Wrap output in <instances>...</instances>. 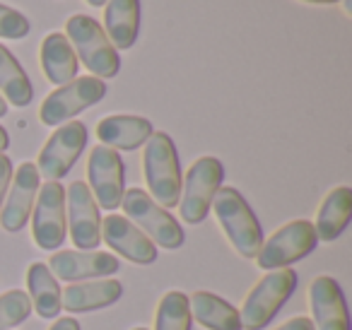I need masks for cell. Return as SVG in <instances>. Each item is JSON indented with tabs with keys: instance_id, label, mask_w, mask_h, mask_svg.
Masks as SVG:
<instances>
[{
	"instance_id": "9c48e42d",
	"label": "cell",
	"mask_w": 352,
	"mask_h": 330,
	"mask_svg": "<svg viewBox=\"0 0 352 330\" xmlns=\"http://www.w3.org/2000/svg\"><path fill=\"white\" fill-rule=\"evenodd\" d=\"M34 241L44 251H56L65 241L68 217H65V190L58 181L39 186L34 200V217H32Z\"/></svg>"
},
{
	"instance_id": "f1b7e54d",
	"label": "cell",
	"mask_w": 352,
	"mask_h": 330,
	"mask_svg": "<svg viewBox=\"0 0 352 330\" xmlns=\"http://www.w3.org/2000/svg\"><path fill=\"white\" fill-rule=\"evenodd\" d=\"M278 330H314V323L309 318H292V320H287L285 325H280Z\"/></svg>"
},
{
	"instance_id": "52a82bcc",
	"label": "cell",
	"mask_w": 352,
	"mask_h": 330,
	"mask_svg": "<svg viewBox=\"0 0 352 330\" xmlns=\"http://www.w3.org/2000/svg\"><path fill=\"white\" fill-rule=\"evenodd\" d=\"M225 166L215 157H201L188 169L186 184L182 186V217L188 224H201L208 217L215 193L222 188Z\"/></svg>"
},
{
	"instance_id": "d6986e66",
	"label": "cell",
	"mask_w": 352,
	"mask_h": 330,
	"mask_svg": "<svg viewBox=\"0 0 352 330\" xmlns=\"http://www.w3.org/2000/svg\"><path fill=\"white\" fill-rule=\"evenodd\" d=\"M104 32L113 49H131L140 32V0H107Z\"/></svg>"
},
{
	"instance_id": "d590c367",
	"label": "cell",
	"mask_w": 352,
	"mask_h": 330,
	"mask_svg": "<svg viewBox=\"0 0 352 330\" xmlns=\"http://www.w3.org/2000/svg\"><path fill=\"white\" fill-rule=\"evenodd\" d=\"M133 330H147V328H133Z\"/></svg>"
},
{
	"instance_id": "484cf974",
	"label": "cell",
	"mask_w": 352,
	"mask_h": 330,
	"mask_svg": "<svg viewBox=\"0 0 352 330\" xmlns=\"http://www.w3.org/2000/svg\"><path fill=\"white\" fill-rule=\"evenodd\" d=\"M32 314L30 294L22 289H12L0 296V330H8L12 325H20Z\"/></svg>"
},
{
	"instance_id": "7c38bea8",
	"label": "cell",
	"mask_w": 352,
	"mask_h": 330,
	"mask_svg": "<svg viewBox=\"0 0 352 330\" xmlns=\"http://www.w3.org/2000/svg\"><path fill=\"white\" fill-rule=\"evenodd\" d=\"M65 208L73 243L80 251H92L102 241V217L92 190L82 181H73L65 190Z\"/></svg>"
},
{
	"instance_id": "f546056e",
	"label": "cell",
	"mask_w": 352,
	"mask_h": 330,
	"mask_svg": "<svg viewBox=\"0 0 352 330\" xmlns=\"http://www.w3.org/2000/svg\"><path fill=\"white\" fill-rule=\"evenodd\" d=\"M51 330H80V323L75 318H60L51 325Z\"/></svg>"
},
{
	"instance_id": "7402d4cb",
	"label": "cell",
	"mask_w": 352,
	"mask_h": 330,
	"mask_svg": "<svg viewBox=\"0 0 352 330\" xmlns=\"http://www.w3.org/2000/svg\"><path fill=\"white\" fill-rule=\"evenodd\" d=\"M188 309H191V318H196L198 323L210 330H241L239 311L210 292L191 294Z\"/></svg>"
},
{
	"instance_id": "d6a6232c",
	"label": "cell",
	"mask_w": 352,
	"mask_h": 330,
	"mask_svg": "<svg viewBox=\"0 0 352 330\" xmlns=\"http://www.w3.org/2000/svg\"><path fill=\"white\" fill-rule=\"evenodd\" d=\"M304 3H314V6H331V3H338V0H304Z\"/></svg>"
},
{
	"instance_id": "3957f363",
	"label": "cell",
	"mask_w": 352,
	"mask_h": 330,
	"mask_svg": "<svg viewBox=\"0 0 352 330\" xmlns=\"http://www.w3.org/2000/svg\"><path fill=\"white\" fill-rule=\"evenodd\" d=\"M210 208H215L217 222L227 234L230 243L236 248V253L244 258L258 256L261 246H263V232H261L258 219L244 200V195L236 188L225 186L215 193Z\"/></svg>"
},
{
	"instance_id": "1f68e13d",
	"label": "cell",
	"mask_w": 352,
	"mask_h": 330,
	"mask_svg": "<svg viewBox=\"0 0 352 330\" xmlns=\"http://www.w3.org/2000/svg\"><path fill=\"white\" fill-rule=\"evenodd\" d=\"M6 113H8V102H6V97L0 94V118L6 116Z\"/></svg>"
},
{
	"instance_id": "603a6c76",
	"label": "cell",
	"mask_w": 352,
	"mask_h": 330,
	"mask_svg": "<svg viewBox=\"0 0 352 330\" xmlns=\"http://www.w3.org/2000/svg\"><path fill=\"white\" fill-rule=\"evenodd\" d=\"M27 287H30V301L41 318H56L60 314V287L49 265L32 263L27 270Z\"/></svg>"
},
{
	"instance_id": "30bf717a",
	"label": "cell",
	"mask_w": 352,
	"mask_h": 330,
	"mask_svg": "<svg viewBox=\"0 0 352 330\" xmlns=\"http://www.w3.org/2000/svg\"><path fill=\"white\" fill-rule=\"evenodd\" d=\"M87 181L97 205H102L104 210L121 208L123 193H126V169L116 150L97 145L89 152Z\"/></svg>"
},
{
	"instance_id": "4316f807",
	"label": "cell",
	"mask_w": 352,
	"mask_h": 330,
	"mask_svg": "<svg viewBox=\"0 0 352 330\" xmlns=\"http://www.w3.org/2000/svg\"><path fill=\"white\" fill-rule=\"evenodd\" d=\"M30 34V20L15 8L0 3V36L6 39H25Z\"/></svg>"
},
{
	"instance_id": "44dd1931",
	"label": "cell",
	"mask_w": 352,
	"mask_h": 330,
	"mask_svg": "<svg viewBox=\"0 0 352 330\" xmlns=\"http://www.w3.org/2000/svg\"><path fill=\"white\" fill-rule=\"evenodd\" d=\"M352 214V190L347 186L333 188L321 203L316 214V236L321 241H336L347 227Z\"/></svg>"
},
{
	"instance_id": "277c9868",
	"label": "cell",
	"mask_w": 352,
	"mask_h": 330,
	"mask_svg": "<svg viewBox=\"0 0 352 330\" xmlns=\"http://www.w3.org/2000/svg\"><path fill=\"white\" fill-rule=\"evenodd\" d=\"M123 212L126 217L150 239L152 243H160L162 248H174L184 246V229L182 224L176 222L169 212H166L162 205H157L145 190L131 188L123 193Z\"/></svg>"
},
{
	"instance_id": "7a4b0ae2",
	"label": "cell",
	"mask_w": 352,
	"mask_h": 330,
	"mask_svg": "<svg viewBox=\"0 0 352 330\" xmlns=\"http://www.w3.org/2000/svg\"><path fill=\"white\" fill-rule=\"evenodd\" d=\"M65 39L70 41L75 56L82 60L87 70H92L94 78L109 80L116 78L121 70V58L113 44L109 41L107 32L102 30L94 17L73 15L65 25Z\"/></svg>"
},
{
	"instance_id": "ac0fdd59",
	"label": "cell",
	"mask_w": 352,
	"mask_h": 330,
	"mask_svg": "<svg viewBox=\"0 0 352 330\" xmlns=\"http://www.w3.org/2000/svg\"><path fill=\"white\" fill-rule=\"evenodd\" d=\"M123 287L118 280H97V282H80L70 285L60 292V309H68L70 314H85L97 311L104 306H111L121 299Z\"/></svg>"
},
{
	"instance_id": "5bb4252c",
	"label": "cell",
	"mask_w": 352,
	"mask_h": 330,
	"mask_svg": "<svg viewBox=\"0 0 352 330\" xmlns=\"http://www.w3.org/2000/svg\"><path fill=\"white\" fill-rule=\"evenodd\" d=\"M102 236L126 261L138 265H150L157 261V246L128 217L109 214L102 222Z\"/></svg>"
},
{
	"instance_id": "2e32d148",
	"label": "cell",
	"mask_w": 352,
	"mask_h": 330,
	"mask_svg": "<svg viewBox=\"0 0 352 330\" xmlns=\"http://www.w3.org/2000/svg\"><path fill=\"white\" fill-rule=\"evenodd\" d=\"M49 270L60 280H87V277L113 275L118 270V258L111 253H85V251H58L51 256Z\"/></svg>"
},
{
	"instance_id": "4fadbf2b",
	"label": "cell",
	"mask_w": 352,
	"mask_h": 330,
	"mask_svg": "<svg viewBox=\"0 0 352 330\" xmlns=\"http://www.w3.org/2000/svg\"><path fill=\"white\" fill-rule=\"evenodd\" d=\"M39 179L41 176L36 171V164H32V162H25L12 176L10 195H8L6 208L0 212V227L6 232H20L27 224V219L32 217L36 193H39Z\"/></svg>"
},
{
	"instance_id": "836d02e7",
	"label": "cell",
	"mask_w": 352,
	"mask_h": 330,
	"mask_svg": "<svg viewBox=\"0 0 352 330\" xmlns=\"http://www.w3.org/2000/svg\"><path fill=\"white\" fill-rule=\"evenodd\" d=\"M342 8H345V15L350 17L352 15V3H350V0H342Z\"/></svg>"
},
{
	"instance_id": "9a60e30c",
	"label": "cell",
	"mask_w": 352,
	"mask_h": 330,
	"mask_svg": "<svg viewBox=\"0 0 352 330\" xmlns=\"http://www.w3.org/2000/svg\"><path fill=\"white\" fill-rule=\"evenodd\" d=\"M309 306H311L316 330H350L347 304L342 289L333 277L321 275L309 287Z\"/></svg>"
},
{
	"instance_id": "d4e9b609",
	"label": "cell",
	"mask_w": 352,
	"mask_h": 330,
	"mask_svg": "<svg viewBox=\"0 0 352 330\" xmlns=\"http://www.w3.org/2000/svg\"><path fill=\"white\" fill-rule=\"evenodd\" d=\"M155 330H191V309L186 294L166 292L157 306Z\"/></svg>"
},
{
	"instance_id": "8fae6325",
	"label": "cell",
	"mask_w": 352,
	"mask_h": 330,
	"mask_svg": "<svg viewBox=\"0 0 352 330\" xmlns=\"http://www.w3.org/2000/svg\"><path fill=\"white\" fill-rule=\"evenodd\" d=\"M85 145H87V128H85V123H80V121L63 123V126L49 138L44 150L39 152V162H36L39 176L44 174V179H49V181L63 179V176L73 169L78 157L82 155Z\"/></svg>"
},
{
	"instance_id": "e0dca14e",
	"label": "cell",
	"mask_w": 352,
	"mask_h": 330,
	"mask_svg": "<svg viewBox=\"0 0 352 330\" xmlns=\"http://www.w3.org/2000/svg\"><path fill=\"white\" fill-rule=\"evenodd\" d=\"M152 123L142 116H107L99 121L97 138L111 150H138L152 135Z\"/></svg>"
},
{
	"instance_id": "ba28073f",
	"label": "cell",
	"mask_w": 352,
	"mask_h": 330,
	"mask_svg": "<svg viewBox=\"0 0 352 330\" xmlns=\"http://www.w3.org/2000/svg\"><path fill=\"white\" fill-rule=\"evenodd\" d=\"M316 243L318 236L314 224L307 222V219H294V222H287L285 227H280L261 246L256 261H258V265L263 270H278V267H285L289 263L307 258L316 248Z\"/></svg>"
},
{
	"instance_id": "4dcf8cb0",
	"label": "cell",
	"mask_w": 352,
	"mask_h": 330,
	"mask_svg": "<svg viewBox=\"0 0 352 330\" xmlns=\"http://www.w3.org/2000/svg\"><path fill=\"white\" fill-rule=\"evenodd\" d=\"M8 145H10V138H8L6 128H0V155L8 150Z\"/></svg>"
},
{
	"instance_id": "ffe728a7",
	"label": "cell",
	"mask_w": 352,
	"mask_h": 330,
	"mask_svg": "<svg viewBox=\"0 0 352 330\" xmlns=\"http://www.w3.org/2000/svg\"><path fill=\"white\" fill-rule=\"evenodd\" d=\"M39 60L49 82L58 85V87L68 85L78 75V56H75L70 41L65 39V34H60V32H51L49 36H44Z\"/></svg>"
},
{
	"instance_id": "e575fe53",
	"label": "cell",
	"mask_w": 352,
	"mask_h": 330,
	"mask_svg": "<svg viewBox=\"0 0 352 330\" xmlns=\"http://www.w3.org/2000/svg\"><path fill=\"white\" fill-rule=\"evenodd\" d=\"M89 6L92 8H102V6H107V0H87Z\"/></svg>"
},
{
	"instance_id": "83f0119b",
	"label": "cell",
	"mask_w": 352,
	"mask_h": 330,
	"mask_svg": "<svg viewBox=\"0 0 352 330\" xmlns=\"http://www.w3.org/2000/svg\"><path fill=\"white\" fill-rule=\"evenodd\" d=\"M10 184H12V162L6 155H0V208H3V200H6Z\"/></svg>"
},
{
	"instance_id": "5b68a950",
	"label": "cell",
	"mask_w": 352,
	"mask_h": 330,
	"mask_svg": "<svg viewBox=\"0 0 352 330\" xmlns=\"http://www.w3.org/2000/svg\"><path fill=\"white\" fill-rule=\"evenodd\" d=\"M294 287H297V275L292 270H273L270 275H265L249 292L244 306H241V328L263 330L273 320V316L280 311V306L289 299Z\"/></svg>"
},
{
	"instance_id": "cb8c5ba5",
	"label": "cell",
	"mask_w": 352,
	"mask_h": 330,
	"mask_svg": "<svg viewBox=\"0 0 352 330\" xmlns=\"http://www.w3.org/2000/svg\"><path fill=\"white\" fill-rule=\"evenodd\" d=\"M0 94L17 109H25L34 97L27 73L3 44H0Z\"/></svg>"
},
{
	"instance_id": "8992f818",
	"label": "cell",
	"mask_w": 352,
	"mask_h": 330,
	"mask_svg": "<svg viewBox=\"0 0 352 330\" xmlns=\"http://www.w3.org/2000/svg\"><path fill=\"white\" fill-rule=\"evenodd\" d=\"M107 94V85L104 80L94 78H75L68 85H60L58 89L49 94L44 99L39 109V118L44 126H60L68 118L82 113L85 109L94 107L97 102H102Z\"/></svg>"
},
{
	"instance_id": "6da1fadb",
	"label": "cell",
	"mask_w": 352,
	"mask_h": 330,
	"mask_svg": "<svg viewBox=\"0 0 352 330\" xmlns=\"http://www.w3.org/2000/svg\"><path fill=\"white\" fill-rule=\"evenodd\" d=\"M142 169L150 188V198L162 208H176L182 198V164L174 140L166 133H152L145 142Z\"/></svg>"
}]
</instances>
